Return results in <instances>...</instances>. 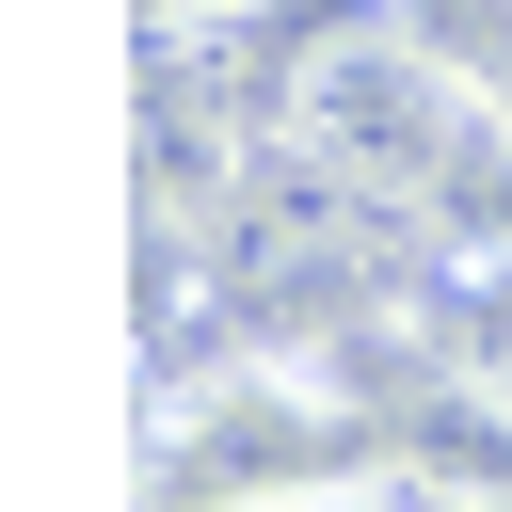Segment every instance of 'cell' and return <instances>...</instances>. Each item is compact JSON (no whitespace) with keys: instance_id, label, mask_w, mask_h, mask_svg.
Listing matches in <instances>:
<instances>
[{"instance_id":"cell-4","label":"cell","mask_w":512,"mask_h":512,"mask_svg":"<svg viewBox=\"0 0 512 512\" xmlns=\"http://www.w3.org/2000/svg\"><path fill=\"white\" fill-rule=\"evenodd\" d=\"M208 16H256V0H144V32H208Z\"/></svg>"},{"instance_id":"cell-3","label":"cell","mask_w":512,"mask_h":512,"mask_svg":"<svg viewBox=\"0 0 512 512\" xmlns=\"http://www.w3.org/2000/svg\"><path fill=\"white\" fill-rule=\"evenodd\" d=\"M400 16L464 64V96H496V112H512V0H400Z\"/></svg>"},{"instance_id":"cell-2","label":"cell","mask_w":512,"mask_h":512,"mask_svg":"<svg viewBox=\"0 0 512 512\" xmlns=\"http://www.w3.org/2000/svg\"><path fill=\"white\" fill-rule=\"evenodd\" d=\"M384 224H400V208H368V192H336L304 144H272V160L208 208L224 320H256V336H320V320H352V304L384 288Z\"/></svg>"},{"instance_id":"cell-1","label":"cell","mask_w":512,"mask_h":512,"mask_svg":"<svg viewBox=\"0 0 512 512\" xmlns=\"http://www.w3.org/2000/svg\"><path fill=\"white\" fill-rule=\"evenodd\" d=\"M464 128H480V96H464V64H448L416 16H368V32L288 48V96H272V144H304L336 192H368V208H400V224H432Z\"/></svg>"},{"instance_id":"cell-5","label":"cell","mask_w":512,"mask_h":512,"mask_svg":"<svg viewBox=\"0 0 512 512\" xmlns=\"http://www.w3.org/2000/svg\"><path fill=\"white\" fill-rule=\"evenodd\" d=\"M480 512H512V496H480Z\"/></svg>"}]
</instances>
